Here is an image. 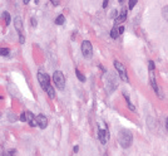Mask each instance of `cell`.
<instances>
[{
	"label": "cell",
	"mask_w": 168,
	"mask_h": 156,
	"mask_svg": "<svg viewBox=\"0 0 168 156\" xmlns=\"http://www.w3.org/2000/svg\"><path fill=\"white\" fill-rule=\"evenodd\" d=\"M118 141H119V145L124 149H127L132 145V141H133V136H132V132L129 130H122L118 135Z\"/></svg>",
	"instance_id": "cell-1"
},
{
	"label": "cell",
	"mask_w": 168,
	"mask_h": 156,
	"mask_svg": "<svg viewBox=\"0 0 168 156\" xmlns=\"http://www.w3.org/2000/svg\"><path fill=\"white\" fill-rule=\"evenodd\" d=\"M53 81H54V83H55V87L58 88V90L63 91L65 88V77L60 71H55V72H54Z\"/></svg>",
	"instance_id": "cell-2"
},
{
	"label": "cell",
	"mask_w": 168,
	"mask_h": 156,
	"mask_svg": "<svg viewBox=\"0 0 168 156\" xmlns=\"http://www.w3.org/2000/svg\"><path fill=\"white\" fill-rule=\"evenodd\" d=\"M98 126H99V127H98V137H99L100 142H102L103 145H106L107 142H108V140H109L108 127H107V125L106 126H102V124H99Z\"/></svg>",
	"instance_id": "cell-3"
},
{
	"label": "cell",
	"mask_w": 168,
	"mask_h": 156,
	"mask_svg": "<svg viewBox=\"0 0 168 156\" xmlns=\"http://www.w3.org/2000/svg\"><path fill=\"white\" fill-rule=\"evenodd\" d=\"M114 67H116V71L118 72L122 81L128 82V76H127V69H125V67L118 61H114Z\"/></svg>",
	"instance_id": "cell-4"
},
{
	"label": "cell",
	"mask_w": 168,
	"mask_h": 156,
	"mask_svg": "<svg viewBox=\"0 0 168 156\" xmlns=\"http://www.w3.org/2000/svg\"><path fill=\"white\" fill-rule=\"evenodd\" d=\"M38 81H39L40 87L43 88L44 91H47V88L50 86V81H49V76L47 73H38Z\"/></svg>",
	"instance_id": "cell-5"
},
{
	"label": "cell",
	"mask_w": 168,
	"mask_h": 156,
	"mask_svg": "<svg viewBox=\"0 0 168 156\" xmlns=\"http://www.w3.org/2000/svg\"><path fill=\"white\" fill-rule=\"evenodd\" d=\"M82 54L85 58H90L92 54H93V48H92V44L89 40H83L82 43Z\"/></svg>",
	"instance_id": "cell-6"
},
{
	"label": "cell",
	"mask_w": 168,
	"mask_h": 156,
	"mask_svg": "<svg viewBox=\"0 0 168 156\" xmlns=\"http://www.w3.org/2000/svg\"><path fill=\"white\" fill-rule=\"evenodd\" d=\"M117 84H118V83H117L116 78L113 77L112 74H108V78H107V81H106V87H107L108 92H112L117 87Z\"/></svg>",
	"instance_id": "cell-7"
},
{
	"label": "cell",
	"mask_w": 168,
	"mask_h": 156,
	"mask_svg": "<svg viewBox=\"0 0 168 156\" xmlns=\"http://www.w3.org/2000/svg\"><path fill=\"white\" fill-rule=\"evenodd\" d=\"M36 122H38V126H39L41 130L47 128V126H48V119H47V117H45L44 115H38V116H36Z\"/></svg>",
	"instance_id": "cell-8"
},
{
	"label": "cell",
	"mask_w": 168,
	"mask_h": 156,
	"mask_svg": "<svg viewBox=\"0 0 168 156\" xmlns=\"http://www.w3.org/2000/svg\"><path fill=\"white\" fill-rule=\"evenodd\" d=\"M125 18H127V10H125V9H122L120 13H119V15L116 16V23H114V25H118V24H120V23H123L124 20H125Z\"/></svg>",
	"instance_id": "cell-9"
},
{
	"label": "cell",
	"mask_w": 168,
	"mask_h": 156,
	"mask_svg": "<svg viewBox=\"0 0 168 156\" xmlns=\"http://www.w3.org/2000/svg\"><path fill=\"white\" fill-rule=\"evenodd\" d=\"M14 25H15V29L18 30L19 33V35L22 34V32H23V20L20 16H16L15 20H14Z\"/></svg>",
	"instance_id": "cell-10"
},
{
	"label": "cell",
	"mask_w": 168,
	"mask_h": 156,
	"mask_svg": "<svg viewBox=\"0 0 168 156\" xmlns=\"http://www.w3.org/2000/svg\"><path fill=\"white\" fill-rule=\"evenodd\" d=\"M119 34H120V33H119V27L114 25V27H113V29L111 30V37L113 38V39H117Z\"/></svg>",
	"instance_id": "cell-11"
},
{
	"label": "cell",
	"mask_w": 168,
	"mask_h": 156,
	"mask_svg": "<svg viewBox=\"0 0 168 156\" xmlns=\"http://www.w3.org/2000/svg\"><path fill=\"white\" fill-rule=\"evenodd\" d=\"M54 22H55L57 25H62V24H64V22H65V16L63 15V14L58 15L57 18H55V20H54Z\"/></svg>",
	"instance_id": "cell-12"
},
{
	"label": "cell",
	"mask_w": 168,
	"mask_h": 156,
	"mask_svg": "<svg viewBox=\"0 0 168 156\" xmlns=\"http://www.w3.org/2000/svg\"><path fill=\"white\" fill-rule=\"evenodd\" d=\"M45 92H47V93H48V96L50 97V98H55V91H54V88L52 87V86H49L48 88H47V91H45Z\"/></svg>",
	"instance_id": "cell-13"
},
{
	"label": "cell",
	"mask_w": 168,
	"mask_h": 156,
	"mask_svg": "<svg viewBox=\"0 0 168 156\" xmlns=\"http://www.w3.org/2000/svg\"><path fill=\"white\" fill-rule=\"evenodd\" d=\"M75 76H77L78 79H79L80 82H85V76H84L79 69H75Z\"/></svg>",
	"instance_id": "cell-14"
},
{
	"label": "cell",
	"mask_w": 168,
	"mask_h": 156,
	"mask_svg": "<svg viewBox=\"0 0 168 156\" xmlns=\"http://www.w3.org/2000/svg\"><path fill=\"white\" fill-rule=\"evenodd\" d=\"M3 18H4V20H5V24H6V25H9V24H10L11 19H10V14H9V13L4 11V13H3Z\"/></svg>",
	"instance_id": "cell-15"
},
{
	"label": "cell",
	"mask_w": 168,
	"mask_h": 156,
	"mask_svg": "<svg viewBox=\"0 0 168 156\" xmlns=\"http://www.w3.org/2000/svg\"><path fill=\"white\" fill-rule=\"evenodd\" d=\"M162 15H163V18H164L167 22H168V5L164 6V8L162 9Z\"/></svg>",
	"instance_id": "cell-16"
},
{
	"label": "cell",
	"mask_w": 168,
	"mask_h": 156,
	"mask_svg": "<svg viewBox=\"0 0 168 156\" xmlns=\"http://www.w3.org/2000/svg\"><path fill=\"white\" fill-rule=\"evenodd\" d=\"M16 155V150L15 149H10L5 152V156H15Z\"/></svg>",
	"instance_id": "cell-17"
},
{
	"label": "cell",
	"mask_w": 168,
	"mask_h": 156,
	"mask_svg": "<svg viewBox=\"0 0 168 156\" xmlns=\"http://www.w3.org/2000/svg\"><path fill=\"white\" fill-rule=\"evenodd\" d=\"M138 3V0H129V4H128V8L129 9H133L136 6V4Z\"/></svg>",
	"instance_id": "cell-18"
},
{
	"label": "cell",
	"mask_w": 168,
	"mask_h": 156,
	"mask_svg": "<svg viewBox=\"0 0 168 156\" xmlns=\"http://www.w3.org/2000/svg\"><path fill=\"white\" fill-rule=\"evenodd\" d=\"M1 56L3 57L9 56V48H1Z\"/></svg>",
	"instance_id": "cell-19"
},
{
	"label": "cell",
	"mask_w": 168,
	"mask_h": 156,
	"mask_svg": "<svg viewBox=\"0 0 168 156\" xmlns=\"http://www.w3.org/2000/svg\"><path fill=\"white\" fill-rule=\"evenodd\" d=\"M27 119H28V116H27V112H23L22 115H20V121H23V122H27Z\"/></svg>",
	"instance_id": "cell-20"
},
{
	"label": "cell",
	"mask_w": 168,
	"mask_h": 156,
	"mask_svg": "<svg viewBox=\"0 0 168 156\" xmlns=\"http://www.w3.org/2000/svg\"><path fill=\"white\" fill-rule=\"evenodd\" d=\"M30 20H32V22H30V23H32V27H36V24H38L36 19H35V18H32Z\"/></svg>",
	"instance_id": "cell-21"
},
{
	"label": "cell",
	"mask_w": 168,
	"mask_h": 156,
	"mask_svg": "<svg viewBox=\"0 0 168 156\" xmlns=\"http://www.w3.org/2000/svg\"><path fill=\"white\" fill-rule=\"evenodd\" d=\"M50 1H52V4H53V5H59V4H60V0H50Z\"/></svg>",
	"instance_id": "cell-22"
},
{
	"label": "cell",
	"mask_w": 168,
	"mask_h": 156,
	"mask_svg": "<svg viewBox=\"0 0 168 156\" xmlns=\"http://www.w3.org/2000/svg\"><path fill=\"white\" fill-rule=\"evenodd\" d=\"M19 39H20V43H22V44H24V42H25V38L23 37V34H20V35H19Z\"/></svg>",
	"instance_id": "cell-23"
},
{
	"label": "cell",
	"mask_w": 168,
	"mask_h": 156,
	"mask_svg": "<svg viewBox=\"0 0 168 156\" xmlns=\"http://www.w3.org/2000/svg\"><path fill=\"white\" fill-rule=\"evenodd\" d=\"M107 6H108V0H104V1H103V8L106 9Z\"/></svg>",
	"instance_id": "cell-24"
},
{
	"label": "cell",
	"mask_w": 168,
	"mask_h": 156,
	"mask_svg": "<svg viewBox=\"0 0 168 156\" xmlns=\"http://www.w3.org/2000/svg\"><path fill=\"white\" fill-rule=\"evenodd\" d=\"M78 150H79V146H74V147H73V151H74V152H78Z\"/></svg>",
	"instance_id": "cell-25"
},
{
	"label": "cell",
	"mask_w": 168,
	"mask_h": 156,
	"mask_svg": "<svg viewBox=\"0 0 168 156\" xmlns=\"http://www.w3.org/2000/svg\"><path fill=\"white\" fill-rule=\"evenodd\" d=\"M123 32H124V28H123V27H119V33L122 34V33H123Z\"/></svg>",
	"instance_id": "cell-26"
},
{
	"label": "cell",
	"mask_w": 168,
	"mask_h": 156,
	"mask_svg": "<svg viewBox=\"0 0 168 156\" xmlns=\"http://www.w3.org/2000/svg\"><path fill=\"white\" fill-rule=\"evenodd\" d=\"M166 130H167V131H168V117H167V119H166Z\"/></svg>",
	"instance_id": "cell-27"
},
{
	"label": "cell",
	"mask_w": 168,
	"mask_h": 156,
	"mask_svg": "<svg viewBox=\"0 0 168 156\" xmlns=\"http://www.w3.org/2000/svg\"><path fill=\"white\" fill-rule=\"evenodd\" d=\"M23 1H24V4H28L29 1H30V0H23Z\"/></svg>",
	"instance_id": "cell-28"
},
{
	"label": "cell",
	"mask_w": 168,
	"mask_h": 156,
	"mask_svg": "<svg viewBox=\"0 0 168 156\" xmlns=\"http://www.w3.org/2000/svg\"><path fill=\"white\" fill-rule=\"evenodd\" d=\"M118 1H119V3L122 4V3H124V0H118Z\"/></svg>",
	"instance_id": "cell-29"
},
{
	"label": "cell",
	"mask_w": 168,
	"mask_h": 156,
	"mask_svg": "<svg viewBox=\"0 0 168 156\" xmlns=\"http://www.w3.org/2000/svg\"><path fill=\"white\" fill-rule=\"evenodd\" d=\"M104 156H107V155H104Z\"/></svg>",
	"instance_id": "cell-30"
}]
</instances>
